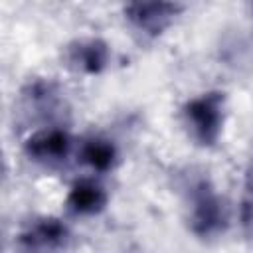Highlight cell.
Here are the masks:
<instances>
[{
    "label": "cell",
    "mask_w": 253,
    "mask_h": 253,
    "mask_svg": "<svg viewBox=\"0 0 253 253\" xmlns=\"http://www.w3.org/2000/svg\"><path fill=\"white\" fill-rule=\"evenodd\" d=\"M184 125L190 136L202 146H213L223 130L225 121V95L221 91L202 93L182 107Z\"/></svg>",
    "instance_id": "6da1fadb"
},
{
    "label": "cell",
    "mask_w": 253,
    "mask_h": 253,
    "mask_svg": "<svg viewBox=\"0 0 253 253\" xmlns=\"http://www.w3.org/2000/svg\"><path fill=\"white\" fill-rule=\"evenodd\" d=\"M229 221L227 206L208 180H198L190 186V231L198 237H213L225 231Z\"/></svg>",
    "instance_id": "7a4b0ae2"
},
{
    "label": "cell",
    "mask_w": 253,
    "mask_h": 253,
    "mask_svg": "<svg viewBox=\"0 0 253 253\" xmlns=\"http://www.w3.org/2000/svg\"><path fill=\"white\" fill-rule=\"evenodd\" d=\"M180 4L176 0H126L125 14L128 22L148 34L160 36L178 16Z\"/></svg>",
    "instance_id": "3957f363"
},
{
    "label": "cell",
    "mask_w": 253,
    "mask_h": 253,
    "mask_svg": "<svg viewBox=\"0 0 253 253\" xmlns=\"http://www.w3.org/2000/svg\"><path fill=\"white\" fill-rule=\"evenodd\" d=\"M71 150V136L59 126H43L32 132L24 142V152L34 162H63Z\"/></svg>",
    "instance_id": "277c9868"
},
{
    "label": "cell",
    "mask_w": 253,
    "mask_h": 253,
    "mask_svg": "<svg viewBox=\"0 0 253 253\" xmlns=\"http://www.w3.org/2000/svg\"><path fill=\"white\" fill-rule=\"evenodd\" d=\"M69 67L85 75H99L109 63V45L101 38H81L67 45Z\"/></svg>",
    "instance_id": "5b68a950"
},
{
    "label": "cell",
    "mask_w": 253,
    "mask_h": 253,
    "mask_svg": "<svg viewBox=\"0 0 253 253\" xmlns=\"http://www.w3.org/2000/svg\"><path fill=\"white\" fill-rule=\"evenodd\" d=\"M69 229L59 217H40L28 225L20 235L18 243L24 249H59L67 243Z\"/></svg>",
    "instance_id": "8992f818"
},
{
    "label": "cell",
    "mask_w": 253,
    "mask_h": 253,
    "mask_svg": "<svg viewBox=\"0 0 253 253\" xmlns=\"http://www.w3.org/2000/svg\"><path fill=\"white\" fill-rule=\"evenodd\" d=\"M109 196L105 188L93 180H79L71 186L65 204L77 215H95L105 210Z\"/></svg>",
    "instance_id": "52a82bcc"
},
{
    "label": "cell",
    "mask_w": 253,
    "mask_h": 253,
    "mask_svg": "<svg viewBox=\"0 0 253 253\" xmlns=\"http://www.w3.org/2000/svg\"><path fill=\"white\" fill-rule=\"evenodd\" d=\"M79 158L91 170L103 174V172H109L115 168V164L119 160V152L111 140H107L103 136H93L83 142V146L79 150Z\"/></svg>",
    "instance_id": "ba28073f"
},
{
    "label": "cell",
    "mask_w": 253,
    "mask_h": 253,
    "mask_svg": "<svg viewBox=\"0 0 253 253\" xmlns=\"http://www.w3.org/2000/svg\"><path fill=\"white\" fill-rule=\"evenodd\" d=\"M22 101L32 111H45L51 113L59 103V93L51 81L34 79L22 89Z\"/></svg>",
    "instance_id": "9c48e42d"
},
{
    "label": "cell",
    "mask_w": 253,
    "mask_h": 253,
    "mask_svg": "<svg viewBox=\"0 0 253 253\" xmlns=\"http://www.w3.org/2000/svg\"><path fill=\"white\" fill-rule=\"evenodd\" d=\"M241 223L245 231L253 237V158L245 172L243 182V200H241Z\"/></svg>",
    "instance_id": "30bf717a"
},
{
    "label": "cell",
    "mask_w": 253,
    "mask_h": 253,
    "mask_svg": "<svg viewBox=\"0 0 253 253\" xmlns=\"http://www.w3.org/2000/svg\"><path fill=\"white\" fill-rule=\"evenodd\" d=\"M249 2H251V10H253V0H249Z\"/></svg>",
    "instance_id": "8fae6325"
}]
</instances>
